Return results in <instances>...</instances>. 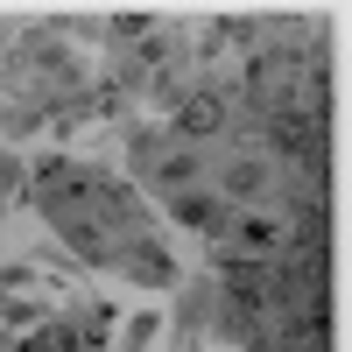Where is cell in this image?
I'll use <instances>...</instances> for the list:
<instances>
[{
    "label": "cell",
    "instance_id": "1",
    "mask_svg": "<svg viewBox=\"0 0 352 352\" xmlns=\"http://www.w3.org/2000/svg\"><path fill=\"white\" fill-rule=\"evenodd\" d=\"M134 169L155 184V197H176V190H197V148H184L176 134H155V127H134Z\"/></svg>",
    "mask_w": 352,
    "mask_h": 352
},
{
    "label": "cell",
    "instance_id": "2",
    "mask_svg": "<svg viewBox=\"0 0 352 352\" xmlns=\"http://www.w3.org/2000/svg\"><path fill=\"white\" fill-rule=\"evenodd\" d=\"M226 127H232V106H226L219 85H197V92H184L169 106V134L184 141V148H204V141H219Z\"/></svg>",
    "mask_w": 352,
    "mask_h": 352
},
{
    "label": "cell",
    "instance_id": "3",
    "mask_svg": "<svg viewBox=\"0 0 352 352\" xmlns=\"http://www.w3.org/2000/svg\"><path fill=\"white\" fill-rule=\"evenodd\" d=\"M219 247L254 254V261H282L289 254V219H275V212H232L226 232H219Z\"/></svg>",
    "mask_w": 352,
    "mask_h": 352
},
{
    "label": "cell",
    "instance_id": "4",
    "mask_svg": "<svg viewBox=\"0 0 352 352\" xmlns=\"http://www.w3.org/2000/svg\"><path fill=\"white\" fill-rule=\"evenodd\" d=\"M120 275H134L141 289H169V282H176V254L155 240V232H127V247H120Z\"/></svg>",
    "mask_w": 352,
    "mask_h": 352
},
{
    "label": "cell",
    "instance_id": "5",
    "mask_svg": "<svg viewBox=\"0 0 352 352\" xmlns=\"http://www.w3.org/2000/svg\"><path fill=\"white\" fill-rule=\"evenodd\" d=\"M275 190V162L268 155H232L226 169H219V197L226 204H261Z\"/></svg>",
    "mask_w": 352,
    "mask_h": 352
},
{
    "label": "cell",
    "instance_id": "6",
    "mask_svg": "<svg viewBox=\"0 0 352 352\" xmlns=\"http://www.w3.org/2000/svg\"><path fill=\"white\" fill-rule=\"evenodd\" d=\"M162 204H169V219H176V226L212 232V240H219V232H226V219H232V204H226L219 190H204V184H197V190H176V197H162Z\"/></svg>",
    "mask_w": 352,
    "mask_h": 352
},
{
    "label": "cell",
    "instance_id": "7",
    "mask_svg": "<svg viewBox=\"0 0 352 352\" xmlns=\"http://www.w3.org/2000/svg\"><path fill=\"white\" fill-rule=\"evenodd\" d=\"M0 184H14V162H8V155H0Z\"/></svg>",
    "mask_w": 352,
    "mask_h": 352
}]
</instances>
